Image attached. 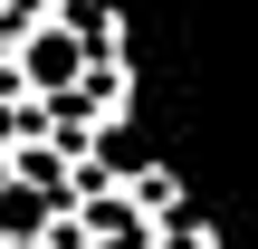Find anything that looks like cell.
<instances>
[{
	"instance_id": "obj_1",
	"label": "cell",
	"mask_w": 258,
	"mask_h": 249,
	"mask_svg": "<svg viewBox=\"0 0 258 249\" xmlns=\"http://www.w3.org/2000/svg\"><path fill=\"white\" fill-rule=\"evenodd\" d=\"M86 77V48H77V29H38L29 48H19V77H0V86H19V96H48V86H77Z\"/></svg>"
},
{
	"instance_id": "obj_2",
	"label": "cell",
	"mask_w": 258,
	"mask_h": 249,
	"mask_svg": "<svg viewBox=\"0 0 258 249\" xmlns=\"http://www.w3.org/2000/svg\"><path fill=\"white\" fill-rule=\"evenodd\" d=\"M153 249H220V230H211V221H182V211H163V221H153Z\"/></svg>"
},
{
	"instance_id": "obj_4",
	"label": "cell",
	"mask_w": 258,
	"mask_h": 249,
	"mask_svg": "<svg viewBox=\"0 0 258 249\" xmlns=\"http://www.w3.org/2000/svg\"><path fill=\"white\" fill-rule=\"evenodd\" d=\"M96 249H153V230H86Z\"/></svg>"
},
{
	"instance_id": "obj_3",
	"label": "cell",
	"mask_w": 258,
	"mask_h": 249,
	"mask_svg": "<svg viewBox=\"0 0 258 249\" xmlns=\"http://www.w3.org/2000/svg\"><path fill=\"white\" fill-rule=\"evenodd\" d=\"M19 134H29V96H19V86H0V144H19Z\"/></svg>"
}]
</instances>
